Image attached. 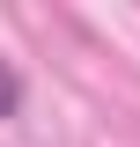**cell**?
<instances>
[{
	"label": "cell",
	"instance_id": "cell-1",
	"mask_svg": "<svg viewBox=\"0 0 140 147\" xmlns=\"http://www.w3.org/2000/svg\"><path fill=\"white\" fill-rule=\"evenodd\" d=\"M15 103H22V81H15V66L0 59V118H15Z\"/></svg>",
	"mask_w": 140,
	"mask_h": 147
}]
</instances>
